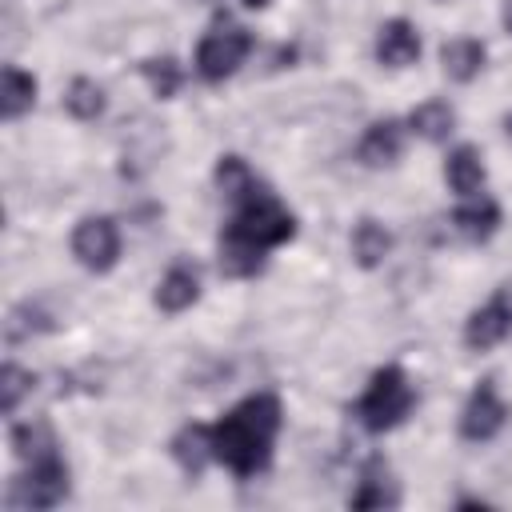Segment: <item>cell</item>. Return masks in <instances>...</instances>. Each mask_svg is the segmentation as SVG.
Here are the masks:
<instances>
[{
    "mask_svg": "<svg viewBox=\"0 0 512 512\" xmlns=\"http://www.w3.org/2000/svg\"><path fill=\"white\" fill-rule=\"evenodd\" d=\"M292 236H296V216L272 192L260 188L236 204L232 220L220 232V272L232 280H248L264 268L268 252L288 244Z\"/></svg>",
    "mask_w": 512,
    "mask_h": 512,
    "instance_id": "1",
    "label": "cell"
},
{
    "mask_svg": "<svg viewBox=\"0 0 512 512\" xmlns=\"http://www.w3.org/2000/svg\"><path fill=\"white\" fill-rule=\"evenodd\" d=\"M284 424L280 396L272 392H252L244 396L228 416L212 424V456L240 480L264 472L272 464V444Z\"/></svg>",
    "mask_w": 512,
    "mask_h": 512,
    "instance_id": "2",
    "label": "cell"
},
{
    "mask_svg": "<svg viewBox=\"0 0 512 512\" xmlns=\"http://www.w3.org/2000/svg\"><path fill=\"white\" fill-rule=\"evenodd\" d=\"M412 408H416V392H412L404 368H400V364H384V368H376V372L368 376V384H364V392H360L352 416H356V424H360L364 432L380 436V432L400 428Z\"/></svg>",
    "mask_w": 512,
    "mask_h": 512,
    "instance_id": "3",
    "label": "cell"
},
{
    "mask_svg": "<svg viewBox=\"0 0 512 512\" xmlns=\"http://www.w3.org/2000/svg\"><path fill=\"white\" fill-rule=\"evenodd\" d=\"M64 496H68V464H64L60 448L48 452V456L28 460V472H20L8 484V508H28V512L36 508V512H44V508L64 504Z\"/></svg>",
    "mask_w": 512,
    "mask_h": 512,
    "instance_id": "4",
    "label": "cell"
},
{
    "mask_svg": "<svg viewBox=\"0 0 512 512\" xmlns=\"http://www.w3.org/2000/svg\"><path fill=\"white\" fill-rule=\"evenodd\" d=\"M252 52V32L244 24H216L196 44V76L204 84H224L240 72V64Z\"/></svg>",
    "mask_w": 512,
    "mask_h": 512,
    "instance_id": "5",
    "label": "cell"
},
{
    "mask_svg": "<svg viewBox=\"0 0 512 512\" xmlns=\"http://www.w3.org/2000/svg\"><path fill=\"white\" fill-rule=\"evenodd\" d=\"M72 256L88 272H112L120 260V228L112 216H84L72 228Z\"/></svg>",
    "mask_w": 512,
    "mask_h": 512,
    "instance_id": "6",
    "label": "cell"
},
{
    "mask_svg": "<svg viewBox=\"0 0 512 512\" xmlns=\"http://www.w3.org/2000/svg\"><path fill=\"white\" fill-rule=\"evenodd\" d=\"M512 336V284H500L476 312L464 320V348L488 352Z\"/></svg>",
    "mask_w": 512,
    "mask_h": 512,
    "instance_id": "7",
    "label": "cell"
},
{
    "mask_svg": "<svg viewBox=\"0 0 512 512\" xmlns=\"http://www.w3.org/2000/svg\"><path fill=\"white\" fill-rule=\"evenodd\" d=\"M504 420H508V404L500 400L496 380H480V384L468 392L464 408H460V436H464L468 444H488V440L504 428Z\"/></svg>",
    "mask_w": 512,
    "mask_h": 512,
    "instance_id": "8",
    "label": "cell"
},
{
    "mask_svg": "<svg viewBox=\"0 0 512 512\" xmlns=\"http://www.w3.org/2000/svg\"><path fill=\"white\" fill-rule=\"evenodd\" d=\"M156 308L160 312H168V316H176V312H188L196 300H200V268L196 264H188V260H176L164 276H160V284H156Z\"/></svg>",
    "mask_w": 512,
    "mask_h": 512,
    "instance_id": "9",
    "label": "cell"
},
{
    "mask_svg": "<svg viewBox=\"0 0 512 512\" xmlns=\"http://www.w3.org/2000/svg\"><path fill=\"white\" fill-rule=\"evenodd\" d=\"M420 56V32L412 20L396 16V20H384L380 32H376V60L384 68H408L416 64Z\"/></svg>",
    "mask_w": 512,
    "mask_h": 512,
    "instance_id": "10",
    "label": "cell"
},
{
    "mask_svg": "<svg viewBox=\"0 0 512 512\" xmlns=\"http://www.w3.org/2000/svg\"><path fill=\"white\" fill-rule=\"evenodd\" d=\"M400 152H404V124H400V120H392V116L372 120V124L364 128L360 144H356V156H360V164H368V168L396 164V160H400Z\"/></svg>",
    "mask_w": 512,
    "mask_h": 512,
    "instance_id": "11",
    "label": "cell"
},
{
    "mask_svg": "<svg viewBox=\"0 0 512 512\" xmlns=\"http://www.w3.org/2000/svg\"><path fill=\"white\" fill-rule=\"evenodd\" d=\"M500 220H504V212H500V204L492 200V196H464V204L452 212V228L468 240V244H484V240H492L496 232H500Z\"/></svg>",
    "mask_w": 512,
    "mask_h": 512,
    "instance_id": "12",
    "label": "cell"
},
{
    "mask_svg": "<svg viewBox=\"0 0 512 512\" xmlns=\"http://www.w3.org/2000/svg\"><path fill=\"white\" fill-rule=\"evenodd\" d=\"M484 60H488V48L484 40L476 36H452L444 48H440V64H444V76L456 80V84H468L484 72Z\"/></svg>",
    "mask_w": 512,
    "mask_h": 512,
    "instance_id": "13",
    "label": "cell"
},
{
    "mask_svg": "<svg viewBox=\"0 0 512 512\" xmlns=\"http://www.w3.org/2000/svg\"><path fill=\"white\" fill-rule=\"evenodd\" d=\"M172 460L180 464V472L184 476H200L204 468H208V460H216L212 456V428L208 424H184L176 436H172Z\"/></svg>",
    "mask_w": 512,
    "mask_h": 512,
    "instance_id": "14",
    "label": "cell"
},
{
    "mask_svg": "<svg viewBox=\"0 0 512 512\" xmlns=\"http://www.w3.org/2000/svg\"><path fill=\"white\" fill-rule=\"evenodd\" d=\"M484 176H488V168H484L480 148L460 144V148L448 152V160H444V180H448V188H452L456 196H476V192L484 188Z\"/></svg>",
    "mask_w": 512,
    "mask_h": 512,
    "instance_id": "15",
    "label": "cell"
},
{
    "mask_svg": "<svg viewBox=\"0 0 512 512\" xmlns=\"http://www.w3.org/2000/svg\"><path fill=\"white\" fill-rule=\"evenodd\" d=\"M396 504H400L396 480L388 476L384 460H372L360 472V484L348 492V508H396Z\"/></svg>",
    "mask_w": 512,
    "mask_h": 512,
    "instance_id": "16",
    "label": "cell"
},
{
    "mask_svg": "<svg viewBox=\"0 0 512 512\" xmlns=\"http://www.w3.org/2000/svg\"><path fill=\"white\" fill-rule=\"evenodd\" d=\"M408 128L428 144H444L456 132V108L448 100H424L408 112Z\"/></svg>",
    "mask_w": 512,
    "mask_h": 512,
    "instance_id": "17",
    "label": "cell"
},
{
    "mask_svg": "<svg viewBox=\"0 0 512 512\" xmlns=\"http://www.w3.org/2000/svg\"><path fill=\"white\" fill-rule=\"evenodd\" d=\"M348 244H352V260H356L360 268H380V264L388 260V252H392V232H388L380 220L364 216V220H356Z\"/></svg>",
    "mask_w": 512,
    "mask_h": 512,
    "instance_id": "18",
    "label": "cell"
},
{
    "mask_svg": "<svg viewBox=\"0 0 512 512\" xmlns=\"http://www.w3.org/2000/svg\"><path fill=\"white\" fill-rule=\"evenodd\" d=\"M36 108V76L8 64L0 76V116L4 120H20L24 112Z\"/></svg>",
    "mask_w": 512,
    "mask_h": 512,
    "instance_id": "19",
    "label": "cell"
},
{
    "mask_svg": "<svg viewBox=\"0 0 512 512\" xmlns=\"http://www.w3.org/2000/svg\"><path fill=\"white\" fill-rule=\"evenodd\" d=\"M64 108H68V116L72 120H100L104 116V108H108V96H104V88L96 84V80H88V76H76L68 88H64Z\"/></svg>",
    "mask_w": 512,
    "mask_h": 512,
    "instance_id": "20",
    "label": "cell"
},
{
    "mask_svg": "<svg viewBox=\"0 0 512 512\" xmlns=\"http://www.w3.org/2000/svg\"><path fill=\"white\" fill-rule=\"evenodd\" d=\"M212 176H216V188H220L232 204H240V200H248L252 192H260V180L252 176V168H248L240 156H220Z\"/></svg>",
    "mask_w": 512,
    "mask_h": 512,
    "instance_id": "21",
    "label": "cell"
},
{
    "mask_svg": "<svg viewBox=\"0 0 512 512\" xmlns=\"http://www.w3.org/2000/svg\"><path fill=\"white\" fill-rule=\"evenodd\" d=\"M60 444H56V432H52V424L48 420H24V424H16L12 428V452L28 464V460H36V456H48V452H56Z\"/></svg>",
    "mask_w": 512,
    "mask_h": 512,
    "instance_id": "22",
    "label": "cell"
},
{
    "mask_svg": "<svg viewBox=\"0 0 512 512\" xmlns=\"http://www.w3.org/2000/svg\"><path fill=\"white\" fill-rule=\"evenodd\" d=\"M140 76L148 80L156 100H172L180 92V84H184V68H180L176 56H148V60H140Z\"/></svg>",
    "mask_w": 512,
    "mask_h": 512,
    "instance_id": "23",
    "label": "cell"
},
{
    "mask_svg": "<svg viewBox=\"0 0 512 512\" xmlns=\"http://www.w3.org/2000/svg\"><path fill=\"white\" fill-rule=\"evenodd\" d=\"M44 332H52V316H48L40 304H16V308L8 312V320H4L8 344H24V340L44 336Z\"/></svg>",
    "mask_w": 512,
    "mask_h": 512,
    "instance_id": "24",
    "label": "cell"
},
{
    "mask_svg": "<svg viewBox=\"0 0 512 512\" xmlns=\"http://www.w3.org/2000/svg\"><path fill=\"white\" fill-rule=\"evenodd\" d=\"M32 388H36V376H32L28 368L4 364V368H0V412L12 416V412L20 408V400H24Z\"/></svg>",
    "mask_w": 512,
    "mask_h": 512,
    "instance_id": "25",
    "label": "cell"
},
{
    "mask_svg": "<svg viewBox=\"0 0 512 512\" xmlns=\"http://www.w3.org/2000/svg\"><path fill=\"white\" fill-rule=\"evenodd\" d=\"M500 24H504V32H512V0H504V8H500Z\"/></svg>",
    "mask_w": 512,
    "mask_h": 512,
    "instance_id": "26",
    "label": "cell"
},
{
    "mask_svg": "<svg viewBox=\"0 0 512 512\" xmlns=\"http://www.w3.org/2000/svg\"><path fill=\"white\" fill-rule=\"evenodd\" d=\"M240 4H244V8H268L272 0H240Z\"/></svg>",
    "mask_w": 512,
    "mask_h": 512,
    "instance_id": "27",
    "label": "cell"
},
{
    "mask_svg": "<svg viewBox=\"0 0 512 512\" xmlns=\"http://www.w3.org/2000/svg\"><path fill=\"white\" fill-rule=\"evenodd\" d=\"M504 132H508V136H512V112H508V116H504Z\"/></svg>",
    "mask_w": 512,
    "mask_h": 512,
    "instance_id": "28",
    "label": "cell"
}]
</instances>
